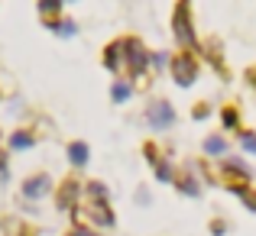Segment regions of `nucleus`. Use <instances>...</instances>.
<instances>
[{"instance_id":"9d476101","label":"nucleus","mask_w":256,"mask_h":236,"mask_svg":"<svg viewBox=\"0 0 256 236\" xmlns=\"http://www.w3.org/2000/svg\"><path fill=\"white\" fill-rule=\"evenodd\" d=\"M204 152H208V156H224V152H227V143L220 136H208L204 139Z\"/></svg>"},{"instance_id":"9b49d317","label":"nucleus","mask_w":256,"mask_h":236,"mask_svg":"<svg viewBox=\"0 0 256 236\" xmlns=\"http://www.w3.org/2000/svg\"><path fill=\"white\" fill-rule=\"evenodd\" d=\"M88 201H98V204H107V188L100 181H91L88 185Z\"/></svg>"},{"instance_id":"39448f33","label":"nucleus","mask_w":256,"mask_h":236,"mask_svg":"<svg viewBox=\"0 0 256 236\" xmlns=\"http://www.w3.org/2000/svg\"><path fill=\"white\" fill-rule=\"evenodd\" d=\"M49 188H52V178H49V175H32V178L23 181V198L39 201V198H46V194H49Z\"/></svg>"},{"instance_id":"ddd939ff","label":"nucleus","mask_w":256,"mask_h":236,"mask_svg":"<svg viewBox=\"0 0 256 236\" xmlns=\"http://www.w3.org/2000/svg\"><path fill=\"white\" fill-rule=\"evenodd\" d=\"M130 94H133V91H130V84H124V81H117V84L110 87V97L117 100V104H120V100H126Z\"/></svg>"},{"instance_id":"f3484780","label":"nucleus","mask_w":256,"mask_h":236,"mask_svg":"<svg viewBox=\"0 0 256 236\" xmlns=\"http://www.w3.org/2000/svg\"><path fill=\"white\" fill-rule=\"evenodd\" d=\"M178 188H182L185 194H198V185H194L192 178H178Z\"/></svg>"},{"instance_id":"6ab92c4d","label":"nucleus","mask_w":256,"mask_h":236,"mask_svg":"<svg viewBox=\"0 0 256 236\" xmlns=\"http://www.w3.org/2000/svg\"><path fill=\"white\" fill-rule=\"evenodd\" d=\"M166 58H169L166 52H156V55H152V62H156V68H162V65H166Z\"/></svg>"},{"instance_id":"20e7f679","label":"nucleus","mask_w":256,"mask_h":236,"mask_svg":"<svg viewBox=\"0 0 256 236\" xmlns=\"http://www.w3.org/2000/svg\"><path fill=\"white\" fill-rule=\"evenodd\" d=\"M172 78H175V84H182V87H188V84H194V78H198V65H194V58L192 55H178L172 62Z\"/></svg>"},{"instance_id":"aec40b11","label":"nucleus","mask_w":256,"mask_h":236,"mask_svg":"<svg viewBox=\"0 0 256 236\" xmlns=\"http://www.w3.org/2000/svg\"><path fill=\"white\" fill-rule=\"evenodd\" d=\"M204 113H208V104H201V107H194V117H198V120H204Z\"/></svg>"},{"instance_id":"5701e85b","label":"nucleus","mask_w":256,"mask_h":236,"mask_svg":"<svg viewBox=\"0 0 256 236\" xmlns=\"http://www.w3.org/2000/svg\"><path fill=\"white\" fill-rule=\"evenodd\" d=\"M4 168H6V159H4V152H0V172H4Z\"/></svg>"},{"instance_id":"4468645a","label":"nucleus","mask_w":256,"mask_h":236,"mask_svg":"<svg viewBox=\"0 0 256 236\" xmlns=\"http://www.w3.org/2000/svg\"><path fill=\"white\" fill-rule=\"evenodd\" d=\"M220 120H224L227 130H234V126H237V110H234V107H227V110L220 113Z\"/></svg>"},{"instance_id":"f03ea898","label":"nucleus","mask_w":256,"mask_h":236,"mask_svg":"<svg viewBox=\"0 0 256 236\" xmlns=\"http://www.w3.org/2000/svg\"><path fill=\"white\" fill-rule=\"evenodd\" d=\"M146 49H143V42L140 39H124V65L133 71V75H143V68H146Z\"/></svg>"},{"instance_id":"7ed1b4c3","label":"nucleus","mask_w":256,"mask_h":236,"mask_svg":"<svg viewBox=\"0 0 256 236\" xmlns=\"http://www.w3.org/2000/svg\"><path fill=\"white\" fill-rule=\"evenodd\" d=\"M146 120H150L152 130H169L172 120H175V110L169 100H152L150 107H146Z\"/></svg>"},{"instance_id":"a211bd4d","label":"nucleus","mask_w":256,"mask_h":236,"mask_svg":"<svg viewBox=\"0 0 256 236\" xmlns=\"http://www.w3.org/2000/svg\"><path fill=\"white\" fill-rule=\"evenodd\" d=\"M39 10H42V13H56V10H62V3H58V0H42Z\"/></svg>"},{"instance_id":"6e6552de","label":"nucleus","mask_w":256,"mask_h":236,"mask_svg":"<svg viewBox=\"0 0 256 236\" xmlns=\"http://www.w3.org/2000/svg\"><path fill=\"white\" fill-rule=\"evenodd\" d=\"M104 65H107L110 71H117L120 65H124V42H114L110 49L104 52Z\"/></svg>"},{"instance_id":"f8f14e48","label":"nucleus","mask_w":256,"mask_h":236,"mask_svg":"<svg viewBox=\"0 0 256 236\" xmlns=\"http://www.w3.org/2000/svg\"><path fill=\"white\" fill-rule=\"evenodd\" d=\"M10 146H13V149H30V146H32V136L26 130H16L10 136Z\"/></svg>"},{"instance_id":"412c9836","label":"nucleus","mask_w":256,"mask_h":236,"mask_svg":"<svg viewBox=\"0 0 256 236\" xmlns=\"http://www.w3.org/2000/svg\"><path fill=\"white\" fill-rule=\"evenodd\" d=\"M244 201H246V207H253V211H256V198H253V194H246Z\"/></svg>"},{"instance_id":"423d86ee","label":"nucleus","mask_w":256,"mask_h":236,"mask_svg":"<svg viewBox=\"0 0 256 236\" xmlns=\"http://www.w3.org/2000/svg\"><path fill=\"white\" fill-rule=\"evenodd\" d=\"M88 217H91L94 224H100V227H110L114 224L110 207H107V204H98V201H88Z\"/></svg>"},{"instance_id":"2eb2a0df","label":"nucleus","mask_w":256,"mask_h":236,"mask_svg":"<svg viewBox=\"0 0 256 236\" xmlns=\"http://www.w3.org/2000/svg\"><path fill=\"white\" fill-rule=\"evenodd\" d=\"M240 143H244L246 152H253V156H256V136H253V133H244V136H240Z\"/></svg>"},{"instance_id":"f257e3e1","label":"nucleus","mask_w":256,"mask_h":236,"mask_svg":"<svg viewBox=\"0 0 256 236\" xmlns=\"http://www.w3.org/2000/svg\"><path fill=\"white\" fill-rule=\"evenodd\" d=\"M172 29H175V39H178L182 45H194V29H192V13H188V3L175 6Z\"/></svg>"},{"instance_id":"1a4fd4ad","label":"nucleus","mask_w":256,"mask_h":236,"mask_svg":"<svg viewBox=\"0 0 256 236\" xmlns=\"http://www.w3.org/2000/svg\"><path fill=\"white\" fill-rule=\"evenodd\" d=\"M68 159H72V165L82 168L84 162H88V146H84V143H72V146H68Z\"/></svg>"},{"instance_id":"4be33fe9","label":"nucleus","mask_w":256,"mask_h":236,"mask_svg":"<svg viewBox=\"0 0 256 236\" xmlns=\"http://www.w3.org/2000/svg\"><path fill=\"white\" fill-rule=\"evenodd\" d=\"M72 236H94V233H91V230H82V227H78V230L72 233Z\"/></svg>"},{"instance_id":"dca6fc26","label":"nucleus","mask_w":256,"mask_h":236,"mask_svg":"<svg viewBox=\"0 0 256 236\" xmlns=\"http://www.w3.org/2000/svg\"><path fill=\"white\" fill-rule=\"evenodd\" d=\"M56 32L58 36H75V23H68V19H65V23H56Z\"/></svg>"},{"instance_id":"0eeeda50","label":"nucleus","mask_w":256,"mask_h":236,"mask_svg":"<svg viewBox=\"0 0 256 236\" xmlns=\"http://www.w3.org/2000/svg\"><path fill=\"white\" fill-rule=\"evenodd\" d=\"M75 201H78V181H65L62 191H58V207H62V211H68Z\"/></svg>"}]
</instances>
